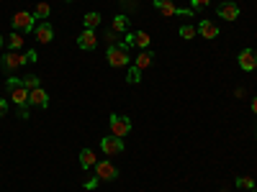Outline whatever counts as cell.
<instances>
[{
  "label": "cell",
  "instance_id": "cell-10",
  "mask_svg": "<svg viewBox=\"0 0 257 192\" xmlns=\"http://www.w3.org/2000/svg\"><path fill=\"white\" fill-rule=\"evenodd\" d=\"M149 41H152V36H149L147 31H137V34H128L123 44L126 46H139V49H147Z\"/></svg>",
  "mask_w": 257,
  "mask_h": 192
},
{
  "label": "cell",
  "instance_id": "cell-6",
  "mask_svg": "<svg viewBox=\"0 0 257 192\" xmlns=\"http://www.w3.org/2000/svg\"><path fill=\"white\" fill-rule=\"evenodd\" d=\"M95 177H98V180H105V182H113V180L118 177V169H116L111 162L103 159V162L95 164Z\"/></svg>",
  "mask_w": 257,
  "mask_h": 192
},
{
  "label": "cell",
  "instance_id": "cell-2",
  "mask_svg": "<svg viewBox=\"0 0 257 192\" xmlns=\"http://www.w3.org/2000/svg\"><path fill=\"white\" fill-rule=\"evenodd\" d=\"M105 59H108V67H126L128 59H132V54H128L126 44H108Z\"/></svg>",
  "mask_w": 257,
  "mask_h": 192
},
{
  "label": "cell",
  "instance_id": "cell-3",
  "mask_svg": "<svg viewBox=\"0 0 257 192\" xmlns=\"http://www.w3.org/2000/svg\"><path fill=\"white\" fill-rule=\"evenodd\" d=\"M108 126H111V134H113V136H118V138H123V136L132 134V120H128L126 116L113 113V116H111V120H108Z\"/></svg>",
  "mask_w": 257,
  "mask_h": 192
},
{
  "label": "cell",
  "instance_id": "cell-33",
  "mask_svg": "<svg viewBox=\"0 0 257 192\" xmlns=\"http://www.w3.org/2000/svg\"><path fill=\"white\" fill-rule=\"evenodd\" d=\"M67 3H70V0H67Z\"/></svg>",
  "mask_w": 257,
  "mask_h": 192
},
{
  "label": "cell",
  "instance_id": "cell-8",
  "mask_svg": "<svg viewBox=\"0 0 257 192\" xmlns=\"http://www.w3.org/2000/svg\"><path fill=\"white\" fill-rule=\"evenodd\" d=\"M0 64H3V70L13 72V70H18V67H24V64H26V54H18V52L11 49V52L3 56V62H0Z\"/></svg>",
  "mask_w": 257,
  "mask_h": 192
},
{
  "label": "cell",
  "instance_id": "cell-16",
  "mask_svg": "<svg viewBox=\"0 0 257 192\" xmlns=\"http://www.w3.org/2000/svg\"><path fill=\"white\" fill-rule=\"evenodd\" d=\"M95 164H98V156H95L93 148H82L80 152V166L82 169H93Z\"/></svg>",
  "mask_w": 257,
  "mask_h": 192
},
{
  "label": "cell",
  "instance_id": "cell-19",
  "mask_svg": "<svg viewBox=\"0 0 257 192\" xmlns=\"http://www.w3.org/2000/svg\"><path fill=\"white\" fill-rule=\"evenodd\" d=\"M8 46H11L13 52H18L21 46H24V36H21V31H16V34L8 36Z\"/></svg>",
  "mask_w": 257,
  "mask_h": 192
},
{
  "label": "cell",
  "instance_id": "cell-31",
  "mask_svg": "<svg viewBox=\"0 0 257 192\" xmlns=\"http://www.w3.org/2000/svg\"><path fill=\"white\" fill-rule=\"evenodd\" d=\"M0 46H3V36H0Z\"/></svg>",
  "mask_w": 257,
  "mask_h": 192
},
{
  "label": "cell",
  "instance_id": "cell-28",
  "mask_svg": "<svg viewBox=\"0 0 257 192\" xmlns=\"http://www.w3.org/2000/svg\"><path fill=\"white\" fill-rule=\"evenodd\" d=\"M8 113V102H6V98H0V118H3Z\"/></svg>",
  "mask_w": 257,
  "mask_h": 192
},
{
  "label": "cell",
  "instance_id": "cell-23",
  "mask_svg": "<svg viewBox=\"0 0 257 192\" xmlns=\"http://www.w3.org/2000/svg\"><path fill=\"white\" fill-rule=\"evenodd\" d=\"M196 34H198V28H196V26H188V24H185V26H180V36H183L185 41L196 38Z\"/></svg>",
  "mask_w": 257,
  "mask_h": 192
},
{
  "label": "cell",
  "instance_id": "cell-13",
  "mask_svg": "<svg viewBox=\"0 0 257 192\" xmlns=\"http://www.w3.org/2000/svg\"><path fill=\"white\" fill-rule=\"evenodd\" d=\"M34 34H36L39 44H52V38H54V28L47 24V20H44V24H39V26L34 28Z\"/></svg>",
  "mask_w": 257,
  "mask_h": 192
},
{
  "label": "cell",
  "instance_id": "cell-12",
  "mask_svg": "<svg viewBox=\"0 0 257 192\" xmlns=\"http://www.w3.org/2000/svg\"><path fill=\"white\" fill-rule=\"evenodd\" d=\"M239 67H242L244 72L257 70V52H254V49H244V52L239 54Z\"/></svg>",
  "mask_w": 257,
  "mask_h": 192
},
{
  "label": "cell",
  "instance_id": "cell-14",
  "mask_svg": "<svg viewBox=\"0 0 257 192\" xmlns=\"http://www.w3.org/2000/svg\"><path fill=\"white\" fill-rule=\"evenodd\" d=\"M29 105H36V108H47V105H49L47 90H41V88L31 90V92H29Z\"/></svg>",
  "mask_w": 257,
  "mask_h": 192
},
{
  "label": "cell",
  "instance_id": "cell-30",
  "mask_svg": "<svg viewBox=\"0 0 257 192\" xmlns=\"http://www.w3.org/2000/svg\"><path fill=\"white\" fill-rule=\"evenodd\" d=\"M252 113L257 116V98H252Z\"/></svg>",
  "mask_w": 257,
  "mask_h": 192
},
{
  "label": "cell",
  "instance_id": "cell-29",
  "mask_svg": "<svg viewBox=\"0 0 257 192\" xmlns=\"http://www.w3.org/2000/svg\"><path fill=\"white\" fill-rule=\"evenodd\" d=\"M36 59H39L36 52H26V62H36Z\"/></svg>",
  "mask_w": 257,
  "mask_h": 192
},
{
  "label": "cell",
  "instance_id": "cell-18",
  "mask_svg": "<svg viewBox=\"0 0 257 192\" xmlns=\"http://www.w3.org/2000/svg\"><path fill=\"white\" fill-rule=\"evenodd\" d=\"M82 24H85V28H93L95 31L100 26V13H95V10L93 13H85L82 16Z\"/></svg>",
  "mask_w": 257,
  "mask_h": 192
},
{
  "label": "cell",
  "instance_id": "cell-11",
  "mask_svg": "<svg viewBox=\"0 0 257 192\" xmlns=\"http://www.w3.org/2000/svg\"><path fill=\"white\" fill-rule=\"evenodd\" d=\"M216 13H219L224 20H237V18H239V6H237V3H229V0H224V3H219Z\"/></svg>",
  "mask_w": 257,
  "mask_h": 192
},
{
  "label": "cell",
  "instance_id": "cell-7",
  "mask_svg": "<svg viewBox=\"0 0 257 192\" xmlns=\"http://www.w3.org/2000/svg\"><path fill=\"white\" fill-rule=\"evenodd\" d=\"M100 148H103V154H108V156H116V154H121L123 152V141L118 138V136H105L103 141H100Z\"/></svg>",
  "mask_w": 257,
  "mask_h": 192
},
{
  "label": "cell",
  "instance_id": "cell-1",
  "mask_svg": "<svg viewBox=\"0 0 257 192\" xmlns=\"http://www.w3.org/2000/svg\"><path fill=\"white\" fill-rule=\"evenodd\" d=\"M8 92H11V98H13V102H16L18 110L29 108V92H31V90H29L18 77H11V80H8Z\"/></svg>",
  "mask_w": 257,
  "mask_h": 192
},
{
  "label": "cell",
  "instance_id": "cell-32",
  "mask_svg": "<svg viewBox=\"0 0 257 192\" xmlns=\"http://www.w3.org/2000/svg\"><path fill=\"white\" fill-rule=\"evenodd\" d=\"M0 67H3V64H0Z\"/></svg>",
  "mask_w": 257,
  "mask_h": 192
},
{
  "label": "cell",
  "instance_id": "cell-4",
  "mask_svg": "<svg viewBox=\"0 0 257 192\" xmlns=\"http://www.w3.org/2000/svg\"><path fill=\"white\" fill-rule=\"evenodd\" d=\"M13 28L16 31H34L36 28V16L34 13H26V10H18L16 16H13Z\"/></svg>",
  "mask_w": 257,
  "mask_h": 192
},
{
  "label": "cell",
  "instance_id": "cell-24",
  "mask_svg": "<svg viewBox=\"0 0 257 192\" xmlns=\"http://www.w3.org/2000/svg\"><path fill=\"white\" fill-rule=\"evenodd\" d=\"M21 82H24L29 90H36V88H41V84H39V77H36V74H26V77L21 80Z\"/></svg>",
  "mask_w": 257,
  "mask_h": 192
},
{
  "label": "cell",
  "instance_id": "cell-22",
  "mask_svg": "<svg viewBox=\"0 0 257 192\" xmlns=\"http://www.w3.org/2000/svg\"><path fill=\"white\" fill-rule=\"evenodd\" d=\"M126 82H132V84H139V82H142V70H139V67H128Z\"/></svg>",
  "mask_w": 257,
  "mask_h": 192
},
{
  "label": "cell",
  "instance_id": "cell-21",
  "mask_svg": "<svg viewBox=\"0 0 257 192\" xmlns=\"http://www.w3.org/2000/svg\"><path fill=\"white\" fill-rule=\"evenodd\" d=\"M126 28H128V18H126V16H116V18H113V31H116V34H123Z\"/></svg>",
  "mask_w": 257,
  "mask_h": 192
},
{
  "label": "cell",
  "instance_id": "cell-26",
  "mask_svg": "<svg viewBox=\"0 0 257 192\" xmlns=\"http://www.w3.org/2000/svg\"><path fill=\"white\" fill-rule=\"evenodd\" d=\"M98 182H100L98 177H93V180H85V190H95V187H98Z\"/></svg>",
  "mask_w": 257,
  "mask_h": 192
},
{
  "label": "cell",
  "instance_id": "cell-25",
  "mask_svg": "<svg viewBox=\"0 0 257 192\" xmlns=\"http://www.w3.org/2000/svg\"><path fill=\"white\" fill-rule=\"evenodd\" d=\"M237 187H242V190H254V180H252V177H239V180H237Z\"/></svg>",
  "mask_w": 257,
  "mask_h": 192
},
{
  "label": "cell",
  "instance_id": "cell-5",
  "mask_svg": "<svg viewBox=\"0 0 257 192\" xmlns=\"http://www.w3.org/2000/svg\"><path fill=\"white\" fill-rule=\"evenodd\" d=\"M155 8L160 10V16H167V18H173V16H193L190 10L178 8L173 0H155Z\"/></svg>",
  "mask_w": 257,
  "mask_h": 192
},
{
  "label": "cell",
  "instance_id": "cell-20",
  "mask_svg": "<svg viewBox=\"0 0 257 192\" xmlns=\"http://www.w3.org/2000/svg\"><path fill=\"white\" fill-rule=\"evenodd\" d=\"M49 13H52V8H49V3H36V8H34V16L36 18H49Z\"/></svg>",
  "mask_w": 257,
  "mask_h": 192
},
{
  "label": "cell",
  "instance_id": "cell-27",
  "mask_svg": "<svg viewBox=\"0 0 257 192\" xmlns=\"http://www.w3.org/2000/svg\"><path fill=\"white\" fill-rule=\"evenodd\" d=\"M190 3H193V8H206L211 0H190Z\"/></svg>",
  "mask_w": 257,
  "mask_h": 192
},
{
  "label": "cell",
  "instance_id": "cell-15",
  "mask_svg": "<svg viewBox=\"0 0 257 192\" xmlns=\"http://www.w3.org/2000/svg\"><path fill=\"white\" fill-rule=\"evenodd\" d=\"M198 34L203 36V38H216L219 36V26L216 24H211V20H201V24H198Z\"/></svg>",
  "mask_w": 257,
  "mask_h": 192
},
{
  "label": "cell",
  "instance_id": "cell-9",
  "mask_svg": "<svg viewBox=\"0 0 257 192\" xmlns=\"http://www.w3.org/2000/svg\"><path fill=\"white\" fill-rule=\"evenodd\" d=\"M77 46H80L82 52H93V49L98 46V36H95V31H93V28H85V31L77 36Z\"/></svg>",
  "mask_w": 257,
  "mask_h": 192
},
{
  "label": "cell",
  "instance_id": "cell-17",
  "mask_svg": "<svg viewBox=\"0 0 257 192\" xmlns=\"http://www.w3.org/2000/svg\"><path fill=\"white\" fill-rule=\"evenodd\" d=\"M152 62H155V54H152V52H142V54H137V59H134V67L147 70V67H152Z\"/></svg>",
  "mask_w": 257,
  "mask_h": 192
}]
</instances>
